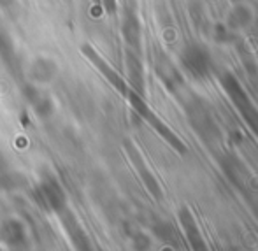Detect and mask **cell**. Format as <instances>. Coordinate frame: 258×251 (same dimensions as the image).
<instances>
[{
	"mask_svg": "<svg viewBox=\"0 0 258 251\" xmlns=\"http://www.w3.org/2000/svg\"><path fill=\"white\" fill-rule=\"evenodd\" d=\"M181 221H183V227L184 232H186V239H188V244H190L191 251H211L209 246L204 242L201 235V230H199L197 223H195L194 216L188 209L181 211Z\"/></svg>",
	"mask_w": 258,
	"mask_h": 251,
	"instance_id": "7a4b0ae2",
	"label": "cell"
},
{
	"mask_svg": "<svg viewBox=\"0 0 258 251\" xmlns=\"http://www.w3.org/2000/svg\"><path fill=\"white\" fill-rule=\"evenodd\" d=\"M183 64L184 71L191 74L194 78H204L209 74L211 69V58L209 53L197 44L186 46L183 51Z\"/></svg>",
	"mask_w": 258,
	"mask_h": 251,
	"instance_id": "6da1fadb",
	"label": "cell"
}]
</instances>
